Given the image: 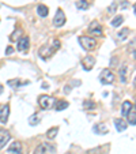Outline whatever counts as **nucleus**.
Wrapping results in <instances>:
<instances>
[{"instance_id": "obj_1", "label": "nucleus", "mask_w": 136, "mask_h": 154, "mask_svg": "<svg viewBox=\"0 0 136 154\" xmlns=\"http://www.w3.org/2000/svg\"><path fill=\"white\" fill-rule=\"evenodd\" d=\"M60 48V41L59 40H53L52 45L50 47H48V45H44L42 48L40 49V56L42 59H48L49 56H52L53 53L56 52V51Z\"/></svg>"}, {"instance_id": "obj_2", "label": "nucleus", "mask_w": 136, "mask_h": 154, "mask_svg": "<svg viewBox=\"0 0 136 154\" xmlns=\"http://www.w3.org/2000/svg\"><path fill=\"white\" fill-rule=\"evenodd\" d=\"M79 44H80L82 48L86 51H93V49H95V47H97L95 40L91 37H87V35H80V37H79Z\"/></svg>"}, {"instance_id": "obj_3", "label": "nucleus", "mask_w": 136, "mask_h": 154, "mask_svg": "<svg viewBox=\"0 0 136 154\" xmlns=\"http://www.w3.org/2000/svg\"><path fill=\"white\" fill-rule=\"evenodd\" d=\"M55 153H56V146L47 142L38 145L37 149L34 150V154H55Z\"/></svg>"}, {"instance_id": "obj_4", "label": "nucleus", "mask_w": 136, "mask_h": 154, "mask_svg": "<svg viewBox=\"0 0 136 154\" xmlns=\"http://www.w3.org/2000/svg\"><path fill=\"white\" fill-rule=\"evenodd\" d=\"M38 104L42 109H49V108L53 106L55 104V98H52L50 96H40L38 98Z\"/></svg>"}, {"instance_id": "obj_5", "label": "nucleus", "mask_w": 136, "mask_h": 154, "mask_svg": "<svg viewBox=\"0 0 136 154\" xmlns=\"http://www.w3.org/2000/svg\"><path fill=\"white\" fill-rule=\"evenodd\" d=\"M99 82H101L102 85L113 83V82H114V75H113V72L109 70H104L101 72V75H99Z\"/></svg>"}, {"instance_id": "obj_6", "label": "nucleus", "mask_w": 136, "mask_h": 154, "mask_svg": "<svg viewBox=\"0 0 136 154\" xmlns=\"http://www.w3.org/2000/svg\"><path fill=\"white\" fill-rule=\"evenodd\" d=\"M53 23H55V26H57V27H61L64 23H65V14L63 12L61 8H59L57 12H56L55 18H53Z\"/></svg>"}, {"instance_id": "obj_7", "label": "nucleus", "mask_w": 136, "mask_h": 154, "mask_svg": "<svg viewBox=\"0 0 136 154\" xmlns=\"http://www.w3.org/2000/svg\"><path fill=\"white\" fill-rule=\"evenodd\" d=\"M30 47V40L27 35H23V37H20L19 41H18V51L19 52H26Z\"/></svg>"}, {"instance_id": "obj_8", "label": "nucleus", "mask_w": 136, "mask_h": 154, "mask_svg": "<svg viewBox=\"0 0 136 154\" xmlns=\"http://www.w3.org/2000/svg\"><path fill=\"white\" fill-rule=\"evenodd\" d=\"M8 116H10V105L6 104L0 108V123L6 124L8 122Z\"/></svg>"}, {"instance_id": "obj_9", "label": "nucleus", "mask_w": 136, "mask_h": 154, "mask_svg": "<svg viewBox=\"0 0 136 154\" xmlns=\"http://www.w3.org/2000/svg\"><path fill=\"white\" fill-rule=\"evenodd\" d=\"M8 153L10 154H23V149H22L20 142H18V140L12 142L8 147Z\"/></svg>"}, {"instance_id": "obj_10", "label": "nucleus", "mask_w": 136, "mask_h": 154, "mask_svg": "<svg viewBox=\"0 0 136 154\" xmlns=\"http://www.w3.org/2000/svg\"><path fill=\"white\" fill-rule=\"evenodd\" d=\"M94 64H95V57H93V56H87V57H84L82 60V66H83V68L86 71L91 70L94 67Z\"/></svg>"}, {"instance_id": "obj_11", "label": "nucleus", "mask_w": 136, "mask_h": 154, "mask_svg": "<svg viewBox=\"0 0 136 154\" xmlns=\"http://www.w3.org/2000/svg\"><path fill=\"white\" fill-rule=\"evenodd\" d=\"M89 33H90V34H94V35H101V34H102V27H101V25H99L97 20L91 22V25L89 26Z\"/></svg>"}, {"instance_id": "obj_12", "label": "nucleus", "mask_w": 136, "mask_h": 154, "mask_svg": "<svg viewBox=\"0 0 136 154\" xmlns=\"http://www.w3.org/2000/svg\"><path fill=\"white\" fill-rule=\"evenodd\" d=\"M10 138H11V135H10V132L7 130H0V150L6 146V143H8Z\"/></svg>"}, {"instance_id": "obj_13", "label": "nucleus", "mask_w": 136, "mask_h": 154, "mask_svg": "<svg viewBox=\"0 0 136 154\" xmlns=\"http://www.w3.org/2000/svg\"><path fill=\"white\" fill-rule=\"evenodd\" d=\"M94 132H95V134L105 135L109 132V127H107L106 123H98V124L94 127Z\"/></svg>"}, {"instance_id": "obj_14", "label": "nucleus", "mask_w": 136, "mask_h": 154, "mask_svg": "<svg viewBox=\"0 0 136 154\" xmlns=\"http://www.w3.org/2000/svg\"><path fill=\"white\" fill-rule=\"evenodd\" d=\"M128 71H129L128 64H122L120 67V78H121V82H124V83L128 81Z\"/></svg>"}, {"instance_id": "obj_15", "label": "nucleus", "mask_w": 136, "mask_h": 154, "mask_svg": "<svg viewBox=\"0 0 136 154\" xmlns=\"http://www.w3.org/2000/svg\"><path fill=\"white\" fill-rule=\"evenodd\" d=\"M114 125H116V130L119 131V132H122V131L127 130V123H125L122 119H116L114 120Z\"/></svg>"}, {"instance_id": "obj_16", "label": "nucleus", "mask_w": 136, "mask_h": 154, "mask_svg": "<svg viewBox=\"0 0 136 154\" xmlns=\"http://www.w3.org/2000/svg\"><path fill=\"white\" fill-rule=\"evenodd\" d=\"M109 150V146H101V147H95L87 151V154H106V151Z\"/></svg>"}, {"instance_id": "obj_17", "label": "nucleus", "mask_w": 136, "mask_h": 154, "mask_svg": "<svg viewBox=\"0 0 136 154\" xmlns=\"http://www.w3.org/2000/svg\"><path fill=\"white\" fill-rule=\"evenodd\" d=\"M132 108H133V104H132V102H129V101H124V102H122V108H121L122 116H127L128 112H129Z\"/></svg>"}, {"instance_id": "obj_18", "label": "nucleus", "mask_w": 136, "mask_h": 154, "mask_svg": "<svg viewBox=\"0 0 136 154\" xmlns=\"http://www.w3.org/2000/svg\"><path fill=\"white\" fill-rule=\"evenodd\" d=\"M48 12H49V10H48L47 6H44V4H40V6L37 7V14L40 15V17H47Z\"/></svg>"}, {"instance_id": "obj_19", "label": "nucleus", "mask_w": 136, "mask_h": 154, "mask_svg": "<svg viewBox=\"0 0 136 154\" xmlns=\"http://www.w3.org/2000/svg\"><path fill=\"white\" fill-rule=\"evenodd\" d=\"M127 116H128V122H129V124L131 125H135L136 124V113H135V109H133V108L131 109L129 112H128Z\"/></svg>"}, {"instance_id": "obj_20", "label": "nucleus", "mask_w": 136, "mask_h": 154, "mask_svg": "<svg viewBox=\"0 0 136 154\" xmlns=\"http://www.w3.org/2000/svg\"><path fill=\"white\" fill-rule=\"evenodd\" d=\"M56 111H64L65 108H68V102L67 101H63V100H59L56 101Z\"/></svg>"}, {"instance_id": "obj_21", "label": "nucleus", "mask_w": 136, "mask_h": 154, "mask_svg": "<svg viewBox=\"0 0 136 154\" xmlns=\"http://www.w3.org/2000/svg\"><path fill=\"white\" fill-rule=\"evenodd\" d=\"M129 33H131V30L128 29V27H124V29H122L121 32L117 33V38H119L120 41H122L124 38H127V37H128V34H129Z\"/></svg>"}, {"instance_id": "obj_22", "label": "nucleus", "mask_w": 136, "mask_h": 154, "mask_svg": "<svg viewBox=\"0 0 136 154\" xmlns=\"http://www.w3.org/2000/svg\"><path fill=\"white\" fill-rule=\"evenodd\" d=\"M57 132H59V127L49 128V130H48V132H47V138H48V139H53V138L57 135Z\"/></svg>"}, {"instance_id": "obj_23", "label": "nucleus", "mask_w": 136, "mask_h": 154, "mask_svg": "<svg viewBox=\"0 0 136 154\" xmlns=\"http://www.w3.org/2000/svg\"><path fill=\"white\" fill-rule=\"evenodd\" d=\"M76 8L87 10V8H89V3H87L86 0H78V2H76Z\"/></svg>"}, {"instance_id": "obj_24", "label": "nucleus", "mask_w": 136, "mask_h": 154, "mask_svg": "<svg viewBox=\"0 0 136 154\" xmlns=\"http://www.w3.org/2000/svg\"><path fill=\"white\" fill-rule=\"evenodd\" d=\"M122 20H124V18L121 17V15H117L114 19L112 20V26H114V27H117V26H120V25L122 23Z\"/></svg>"}, {"instance_id": "obj_25", "label": "nucleus", "mask_w": 136, "mask_h": 154, "mask_svg": "<svg viewBox=\"0 0 136 154\" xmlns=\"http://www.w3.org/2000/svg\"><path fill=\"white\" fill-rule=\"evenodd\" d=\"M20 35H22V30H20V29H17L14 33H12L11 37H10V40H11V41H17L18 38L20 37Z\"/></svg>"}, {"instance_id": "obj_26", "label": "nucleus", "mask_w": 136, "mask_h": 154, "mask_svg": "<svg viewBox=\"0 0 136 154\" xmlns=\"http://www.w3.org/2000/svg\"><path fill=\"white\" fill-rule=\"evenodd\" d=\"M8 85L11 87H14V89H17L19 85H22V82H20L19 79H12V81H8Z\"/></svg>"}, {"instance_id": "obj_27", "label": "nucleus", "mask_w": 136, "mask_h": 154, "mask_svg": "<svg viewBox=\"0 0 136 154\" xmlns=\"http://www.w3.org/2000/svg\"><path fill=\"white\" fill-rule=\"evenodd\" d=\"M38 120H40V119H38V116H37V115H34V116H32V117H30V119H29L30 125H35V124H38Z\"/></svg>"}, {"instance_id": "obj_28", "label": "nucleus", "mask_w": 136, "mask_h": 154, "mask_svg": "<svg viewBox=\"0 0 136 154\" xmlns=\"http://www.w3.org/2000/svg\"><path fill=\"white\" fill-rule=\"evenodd\" d=\"M116 7H117V3H116V2H113V3H112V6L109 7V12H114V10H116Z\"/></svg>"}, {"instance_id": "obj_29", "label": "nucleus", "mask_w": 136, "mask_h": 154, "mask_svg": "<svg viewBox=\"0 0 136 154\" xmlns=\"http://www.w3.org/2000/svg\"><path fill=\"white\" fill-rule=\"evenodd\" d=\"M84 106H87V108H94V106H95V105H94L93 102H90V101H86V102H84Z\"/></svg>"}, {"instance_id": "obj_30", "label": "nucleus", "mask_w": 136, "mask_h": 154, "mask_svg": "<svg viewBox=\"0 0 136 154\" xmlns=\"http://www.w3.org/2000/svg\"><path fill=\"white\" fill-rule=\"evenodd\" d=\"M12 52H14V48H12V47H8L6 49V55H11Z\"/></svg>"}, {"instance_id": "obj_31", "label": "nucleus", "mask_w": 136, "mask_h": 154, "mask_svg": "<svg viewBox=\"0 0 136 154\" xmlns=\"http://www.w3.org/2000/svg\"><path fill=\"white\" fill-rule=\"evenodd\" d=\"M3 93V86H2V85H0V94Z\"/></svg>"}, {"instance_id": "obj_32", "label": "nucleus", "mask_w": 136, "mask_h": 154, "mask_svg": "<svg viewBox=\"0 0 136 154\" xmlns=\"http://www.w3.org/2000/svg\"><path fill=\"white\" fill-rule=\"evenodd\" d=\"M68 154H71V153H68Z\"/></svg>"}]
</instances>
